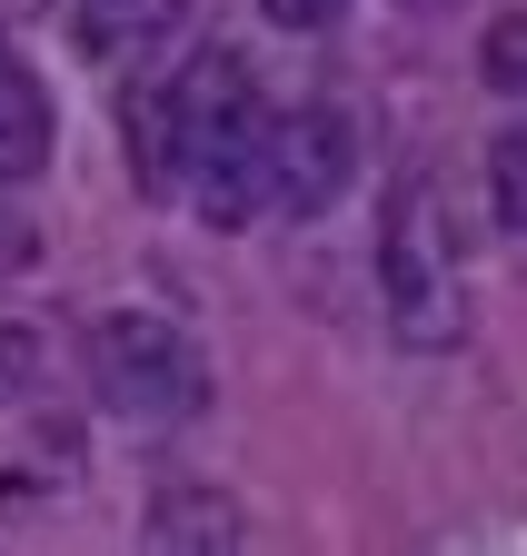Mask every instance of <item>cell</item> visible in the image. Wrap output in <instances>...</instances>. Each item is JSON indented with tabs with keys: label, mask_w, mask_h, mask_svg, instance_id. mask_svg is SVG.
<instances>
[{
	"label": "cell",
	"mask_w": 527,
	"mask_h": 556,
	"mask_svg": "<svg viewBox=\"0 0 527 556\" xmlns=\"http://www.w3.org/2000/svg\"><path fill=\"white\" fill-rule=\"evenodd\" d=\"M378 289H388V328L399 348H448L468 328V299H457V229L428 179L388 189V219H378Z\"/></svg>",
	"instance_id": "obj_1"
},
{
	"label": "cell",
	"mask_w": 527,
	"mask_h": 556,
	"mask_svg": "<svg viewBox=\"0 0 527 556\" xmlns=\"http://www.w3.org/2000/svg\"><path fill=\"white\" fill-rule=\"evenodd\" d=\"M90 388H100L110 417H129V428H179V417L210 407V358H200L170 318L110 308V318L90 328Z\"/></svg>",
	"instance_id": "obj_2"
},
{
	"label": "cell",
	"mask_w": 527,
	"mask_h": 556,
	"mask_svg": "<svg viewBox=\"0 0 527 556\" xmlns=\"http://www.w3.org/2000/svg\"><path fill=\"white\" fill-rule=\"evenodd\" d=\"M359 179V139L339 110H289L269 129V208H289V219H328V208L349 199Z\"/></svg>",
	"instance_id": "obj_3"
},
{
	"label": "cell",
	"mask_w": 527,
	"mask_h": 556,
	"mask_svg": "<svg viewBox=\"0 0 527 556\" xmlns=\"http://www.w3.org/2000/svg\"><path fill=\"white\" fill-rule=\"evenodd\" d=\"M189 208H200L210 229H239V219H259L269 208V119H249V129H229V139H210L200 160H189Z\"/></svg>",
	"instance_id": "obj_4"
},
{
	"label": "cell",
	"mask_w": 527,
	"mask_h": 556,
	"mask_svg": "<svg viewBox=\"0 0 527 556\" xmlns=\"http://www.w3.org/2000/svg\"><path fill=\"white\" fill-rule=\"evenodd\" d=\"M179 21H189V0H90V11H80V50L110 60V70H129V60H150Z\"/></svg>",
	"instance_id": "obj_5"
},
{
	"label": "cell",
	"mask_w": 527,
	"mask_h": 556,
	"mask_svg": "<svg viewBox=\"0 0 527 556\" xmlns=\"http://www.w3.org/2000/svg\"><path fill=\"white\" fill-rule=\"evenodd\" d=\"M150 546L219 556V546H239V507L219 497L210 477H170V486H160V507H150Z\"/></svg>",
	"instance_id": "obj_6"
},
{
	"label": "cell",
	"mask_w": 527,
	"mask_h": 556,
	"mask_svg": "<svg viewBox=\"0 0 527 556\" xmlns=\"http://www.w3.org/2000/svg\"><path fill=\"white\" fill-rule=\"evenodd\" d=\"M50 160V90L0 50V179H30Z\"/></svg>",
	"instance_id": "obj_7"
},
{
	"label": "cell",
	"mask_w": 527,
	"mask_h": 556,
	"mask_svg": "<svg viewBox=\"0 0 527 556\" xmlns=\"http://www.w3.org/2000/svg\"><path fill=\"white\" fill-rule=\"evenodd\" d=\"M179 169H189L179 100H170V80H150L140 100H129V179H140V189H179Z\"/></svg>",
	"instance_id": "obj_8"
},
{
	"label": "cell",
	"mask_w": 527,
	"mask_h": 556,
	"mask_svg": "<svg viewBox=\"0 0 527 556\" xmlns=\"http://www.w3.org/2000/svg\"><path fill=\"white\" fill-rule=\"evenodd\" d=\"M488 199H498V229L527 239V129H507L488 150Z\"/></svg>",
	"instance_id": "obj_9"
},
{
	"label": "cell",
	"mask_w": 527,
	"mask_h": 556,
	"mask_svg": "<svg viewBox=\"0 0 527 556\" xmlns=\"http://www.w3.org/2000/svg\"><path fill=\"white\" fill-rule=\"evenodd\" d=\"M478 80L507 90V100L527 90V11H498V21H488V40H478Z\"/></svg>",
	"instance_id": "obj_10"
},
{
	"label": "cell",
	"mask_w": 527,
	"mask_h": 556,
	"mask_svg": "<svg viewBox=\"0 0 527 556\" xmlns=\"http://www.w3.org/2000/svg\"><path fill=\"white\" fill-rule=\"evenodd\" d=\"M30 378H40V328L0 318V407H21V397H30Z\"/></svg>",
	"instance_id": "obj_11"
},
{
	"label": "cell",
	"mask_w": 527,
	"mask_h": 556,
	"mask_svg": "<svg viewBox=\"0 0 527 556\" xmlns=\"http://www.w3.org/2000/svg\"><path fill=\"white\" fill-rule=\"evenodd\" d=\"M259 11H269L279 30H328V21L349 11V0H259Z\"/></svg>",
	"instance_id": "obj_12"
},
{
	"label": "cell",
	"mask_w": 527,
	"mask_h": 556,
	"mask_svg": "<svg viewBox=\"0 0 527 556\" xmlns=\"http://www.w3.org/2000/svg\"><path fill=\"white\" fill-rule=\"evenodd\" d=\"M399 11H438V0H399Z\"/></svg>",
	"instance_id": "obj_13"
}]
</instances>
